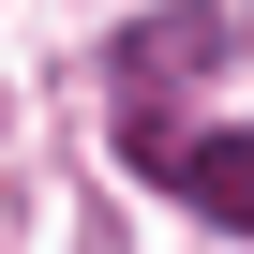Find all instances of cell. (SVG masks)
Masks as SVG:
<instances>
[{
	"label": "cell",
	"mask_w": 254,
	"mask_h": 254,
	"mask_svg": "<svg viewBox=\"0 0 254 254\" xmlns=\"http://www.w3.org/2000/svg\"><path fill=\"white\" fill-rule=\"evenodd\" d=\"M180 60H224V15H150L135 45H120V90H150V75H180Z\"/></svg>",
	"instance_id": "2"
},
{
	"label": "cell",
	"mask_w": 254,
	"mask_h": 254,
	"mask_svg": "<svg viewBox=\"0 0 254 254\" xmlns=\"http://www.w3.org/2000/svg\"><path fill=\"white\" fill-rule=\"evenodd\" d=\"M120 150H135L180 209H209L224 239H254V135H180V120H150V105H120Z\"/></svg>",
	"instance_id": "1"
}]
</instances>
